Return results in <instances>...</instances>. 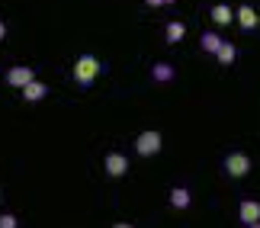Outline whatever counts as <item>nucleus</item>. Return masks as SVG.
<instances>
[{
    "mask_svg": "<svg viewBox=\"0 0 260 228\" xmlns=\"http://www.w3.org/2000/svg\"><path fill=\"white\" fill-rule=\"evenodd\" d=\"M36 81V68L32 64H13L7 71V84L13 87V90H23L26 84H32Z\"/></svg>",
    "mask_w": 260,
    "mask_h": 228,
    "instance_id": "20e7f679",
    "label": "nucleus"
},
{
    "mask_svg": "<svg viewBox=\"0 0 260 228\" xmlns=\"http://www.w3.org/2000/svg\"><path fill=\"white\" fill-rule=\"evenodd\" d=\"M247 228H260V222H254V225H247Z\"/></svg>",
    "mask_w": 260,
    "mask_h": 228,
    "instance_id": "6ab92c4d",
    "label": "nucleus"
},
{
    "mask_svg": "<svg viewBox=\"0 0 260 228\" xmlns=\"http://www.w3.org/2000/svg\"><path fill=\"white\" fill-rule=\"evenodd\" d=\"M238 219H241L244 228L260 222V200H241L238 203Z\"/></svg>",
    "mask_w": 260,
    "mask_h": 228,
    "instance_id": "0eeeda50",
    "label": "nucleus"
},
{
    "mask_svg": "<svg viewBox=\"0 0 260 228\" xmlns=\"http://www.w3.org/2000/svg\"><path fill=\"white\" fill-rule=\"evenodd\" d=\"M235 23L244 29V32H254V29L260 26V13L251 7V4H244V7H238L235 10Z\"/></svg>",
    "mask_w": 260,
    "mask_h": 228,
    "instance_id": "423d86ee",
    "label": "nucleus"
},
{
    "mask_svg": "<svg viewBox=\"0 0 260 228\" xmlns=\"http://www.w3.org/2000/svg\"><path fill=\"white\" fill-rule=\"evenodd\" d=\"M222 42H225V39L218 32H203V36H199V45H203V52H209V55H215L218 48H222Z\"/></svg>",
    "mask_w": 260,
    "mask_h": 228,
    "instance_id": "4468645a",
    "label": "nucleus"
},
{
    "mask_svg": "<svg viewBox=\"0 0 260 228\" xmlns=\"http://www.w3.org/2000/svg\"><path fill=\"white\" fill-rule=\"evenodd\" d=\"M0 228H19V219L13 212H4V215H0Z\"/></svg>",
    "mask_w": 260,
    "mask_h": 228,
    "instance_id": "2eb2a0df",
    "label": "nucleus"
},
{
    "mask_svg": "<svg viewBox=\"0 0 260 228\" xmlns=\"http://www.w3.org/2000/svg\"><path fill=\"white\" fill-rule=\"evenodd\" d=\"M113 228H135V225H132V222H116Z\"/></svg>",
    "mask_w": 260,
    "mask_h": 228,
    "instance_id": "a211bd4d",
    "label": "nucleus"
},
{
    "mask_svg": "<svg viewBox=\"0 0 260 228\" xmlns=\"http://www.w3.org/2000/svg\"><path fill=\"white\" fill-rule=\"evenodd\" d=\"M19 93H23V100H26V103H39V100H45V96H48V84H42V81L36 77V81H32V84H26Z\"/></svg>",
    "mask_w": 260,
    "mask_h": 228,
    "instance_id": "1a4fd4ad",
    "label": "nucleus"
},
{
    "mask_svg": "<svg viewBox=\"0 0 260 228\" xmlns=\"http://www.w3.org/2000/svg\"><path fill=\"white\" fill-rule=\"evenodd\" d=\"M145 4H148V7H154V10H157V7H164V0H145Z\"/></svg>",
    "mask_w": 260,
    "mask_h": 228,
    "instance_id": "f3484780",
    "label": "nucleus"
},
{
    "mask_svg": "<svg viewBox=\"0 0 260 228\" xmlns=\"http://www.w3.org/2000/svg\"><path fill=\"white\" fill-rule=\"evenodd\" d=\"M164 4H177V0H164Z\"/></svg>",
    "mask_w": 260,
    "mask_h": 228,
    "instance_id": "aec40b11",
    "label": "nucleus"
},
{
    "mask_svg": "<svg viewBox=\"0 0 260 228\" xmlns=\"http://www.w3.org/2000/svg\"><path fill=\"white\" fill-rule=\"evenodd\" d=\"M161 148H164V135L157 132V128H145V132L135 138V154L138 157H154V154H161Z\"/></svg>",
    "mask_w": 260,
    "mask_h": 228,
    "instance_id": "7ed1b4c3",
    "label": "nucleus"
},
{
    "mask_svg": "<svg viewBox=\"0 0 260 228\" xmlns=\"http://www.w3.org/2000/svg\"><path fill=\"white\" fill-rule=\"evenodd\" d=\"M167 203H171V209L183 212V209H189V203H193V193H189L186 186H171V193H167Z\"/></svg>",
    "mask_w": 260,
    "mask_h": 228,
    "instance_id": "6e6552de",
    "label": "nucleus"
},
{
    "mask_svg": "<svg viewBox=\"0 0 260 228\" xmlns=\"http://www.w3.org/2000/svg\"><path fill=\"white\" fill-rule=\"evenodd\" d=\"M100 71H103V64H100L96 55H81L71 68V77L77 87H93V81L100 77Z\"/></svg>",
    "mask_w": 260,
    "mask_h": 228,
    "instance_id": "f257e3e1",
    "label": "nucleus"
},
{
    "mask_svg": "<svg viewBox=\"0 0 260 228\" xmlns=\"http://www.w3.org/2000/svg\"><path fill=\"white\" fill-rule=\"evenodd\" d=\"M4 39H7V23L0 19V42H4Z\"/></svg>",
    "mask_w": 260,
    "mask_h": 228,
    "instance_id": "dca6fc26",
    "label": "nucleus"
},
{
    "mask_svg": "<svg viewBox=\"0 0 260 228\" xmlns=\"http://www.w3.org/2000/svg\"><path fill=\"white\" fill-rule=\"evenodd\" d=\"M177 77V68L174 64H167V61H154L151 64V81L154 84H171Z\"/></svg>",
    "mask_w": 260,
    "mask_h": 228,
    "instance_id": "9d476101",
    "label": "nucleus"
},
{
    "mask_svg": "<svg viewBox=\"0 0 260 228\" xmlns=\"http://www.w3.org/2000/svg\"><path fill=\"white\" fill-rule=\"evenodd\" d=\"M209 16H212V23H215V26H228V23H235V10L228 7V4H215L212 10H209Z\"/></svg>",
    "mask_w": 260,
    "mask_h": 228,
    "instance_id": "9b49d317",
    "label": "nucleus"
},
{
    "mask_svg": "<svg viewBox=\"0 0 260 228\" xmlns=\"http://www.w3.org/2000/svg\"><path fill=\"white\" fill-rule=\"evenodd\" d=\"M215 58H218V64H222V68L235 64V58H238V48H235V42H228V39H225V42H222V48L215 52Z\"/></svg>",
    "mask_w": 260,
    "mask_h": 228,
    "instance_id": "ddd939ff",
    "label": "nucleus"
},
{
    "mask_svg": "<svg viewBox=\"0 0 260 228\" xmlns=\"http://www.w3.org/2000/svg\"><path fill=\"white\" fill-rule=\"evenodd\" d=\"M103 171H106V177L119 180V177H125V174H128V157H125V154H119V151H109V154L103 157Z\"/></svg>",
    "mask_w": 260,
    "mask_h": 228,
    "instance_id": "39448f33",
    "label": "nucleus"
},
{
    "mask_svg": "<svg viewBox=\"0 0 260 228\" xmlns=\"http://www.w3.org/2000/svg\"><path fill=\"white\" fill-rule=\"evenodd\" d=\"M222 171L232 177V180H241V177H247V174L254 171V161L244 151H228L222 157Z\"/></svg>",
    "mask_w": 260,
    "mask_h": 228,
    "instance_id": "f03ea898",
    "label": "nucleus"
},
{
    "mask_svg": "<svg viewBox=\"0 0 260 228\" xmlns=\"http://www.w3.org/2000/svg\"><path fill=\"white\" fill-rule=\"evenodd\" d=\"M164 36H167V42H171V45L183 42V39H186V23H180V19H171V23L164 26Z\"/></svg>",
    "mask_w": 260,
    "mask_h": 228,
    "instance_id": "f8f14e48",
    "label": "nucleus"
}]
</instances>
